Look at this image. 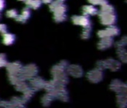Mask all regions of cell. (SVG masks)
I'll return each instance as SVG.
<instances>
[{"label":"cell","instance_id":"6da1fadb","mask_svg":"<svg viewBox=\"0 0 127 108\" xmlns=\"http://www.w3.org/2000/svg\"><path fill=\"white\" fill-rule=\"evenodd\" d=\"M31 15V12L30 10L28 8H23V10L22 11L21 14H19L17 16V17L15 19L17 21L20 22V23H25L30 17Z\"/></svg>","mask_w":127,"mask_h":108},{"label":"cell","instance_id":"7a4b0ae2","mask_svg":"<svg viewBox=\"0 0 127 108\" xmlns=\"http://www.w3.org/2000/svg\"><path fill=\"white\" fill-rule=\"evenodd\" d=\"M73 22L76 24L82 25L85 27L89 26L90 21L88 17H74L73 18Z\"/></svg>","mask_w":127,"mask_h":108},{"label":"cell","instance_id":"3957f363","mask_svg":"<svg viewBox=\"0 0 127 108\" xmlns=\"http://www.w3.org/2000/svg\"><path fill=\"white\" fill-rule=\"evenodd\" d=\"M15 41V36L11 33L3 34V43L6 45H10L14 43Z\"/></svg>","mask_w":127,"mask_h":108},{"label":"cell","instance_id":"277c9868","mask_svg":"<svg viewBox=\"0 0 127 108\" xmlns=\"http://www.w3.org/2000/svg\"><path fill=\"white\" fill-rule=\"evenodd\" d=\"M26 4L27 6H29L32 8L37 9L41 5V0H26Z\"/></svg>","mask_w":127,"mask_h":108},{"label":"cell","instance_id":"5b68a950","mask_svg":"<svg viewBox=\"0 0 127 108\" xmlns=\"http://www.w3.org/2000/svg\"><path fill=\"white\" fill-rule=\"evenodd\" d=\"M18 13H17V11L15 10V9H11V10H9L6 12V16L8 17V18H14L16 19L18 16Z\"/></svg>","mask_w":127,"mask_h":108},{"label":"cell","instance_id":"8992f818","mask_svg":"<svg viewBox=\"0 0 127 108\" xmlns=\"http://www.w3.org/2000/svg\"><path fill=\"white\" fill-rule=\"evenodd\" d=\"M84 11L85 12V14H95L97 11V10L94 7V6H87L85 8H84Z\"/></svg>","mask_w":127,"mask_h":108},{"label":"cell","instance_id":"52a82bcc","mask_svg":"<svg viewBox=\"0 0 127 108\" xmlns=\"http://www.w3.org/2000/svg\"><path fill=\"white\" fill-rule=\"evenodd\" d=\"M7 31H8L7 26L5 24L0 23V33L5 34V33H7Z\"/></svg>","mask_w":127,"mask_h":108},{"label":"cell","instance_id":"ba28073f","mask_svg":"<svg viewBox=\"0 0 127 108\" xmlns=\"http://www.w3.org/2000/svg\"><path fill=\"white\" fill-rule=\"evenodd\" d=\"M89 1L91 2L93 4H101L102 5H104V4L106 3L105 0H89Z\"/></svg>","mask_w":127,"mask_h":108},{"label":"cell","instance_id":"9c48e42d","mask_svg":"<svg viewBox=\"0 0 127 108\" xmlns=\"http://www.w3.org/2000/svg\"><path fill=\"white\" fill-rule=\"evenodd\" d=\"M5 56H2V55H0V67H2L3 65L5 64Z\"/></svg>","mask_w":127,"mask_h":108},{"label":"cell","instance_id":"30bf717a","mask_svg":"<svg viewBox=\"0 0 127 108\" xmlns=\"http://www.w3.org/2000/svg\"><path fill=\"white\" fill-rule=\"evenodd\" d=\"M5 5V0H0V11H2L4 9Z\"/></svg>","mask_w":127,"mask_h":108},{"label":"cell","instance_id":"8fae6325","mask_svg":"<svg viewBox=\"0 0 127 108\" xmlns=\"http://www.w3.org/2000/svg\"><path fill=\"white\" fill-rule=\"evenodd\" d=\"M41 1L44 3H49V2H52V0H41Z\"/></svg>","mask_w":127,"mask_h":108},{"label":"cell","instance_id":"7c38bea8","mask_svg":"<svg viewBox=\"0 0 127 108\" xmlns=\"http://www.w3.org/2000/svg\"><path fill=\"white\" fill-rule=\"evenodd\" d=\"M20 1H26V0H20Z\"/></svg>","mask_w":127,"mask_h":108}]
</instances>
